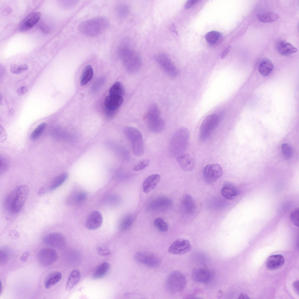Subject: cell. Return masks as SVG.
<instances>
[{
	"label": "cell",
	"instance_id": "48",
	"mask_svg": "<svg viewBox=\"0 0 299 299\" xmlns=\"http://www.w3.org/2000/svg\"><path fill=\"white\" fill-rule=\"evenodd\" d=\"M27 91L28 89L27 87L25 86H22L18 88L17 90V92L19 96H21L27 93Z\"/></svg>",
	"mask_w": 299,
	"mask_h": 299
},
{
	"label": "cell",
	"instance_id": "31",
	"mask_svg": "<svg viewBox=\"0 0 299 299\" xmlns=\"http://www.w3.org/2000/svg\"><path fill=\"white\" fill-rule=\"evenodd\" d=\"M279 18L278 13L273 11L266 12L259 15V20L263 23L271 22L277 20Z\"/></svg>",
	"mask_w": 299,
	"mask_h": 299
},
{
	"label": "cell",
	"instance_id": "47",
	"mask_svg": "<svg viewBox=\"0 0 299 299\" xmlns=\"http://www.w3.org/2000/svg\"><path fill=\"white\" fill-rule=\"evenodd\" d=\"M97 251L99 254L102 256H107L110 254L109 251L107 249H104L99 247L97 248Z\"/></svg>",
	"mask_w": 299,
	"mask_h": 299
},
{
	"label": "cell",
	"instance_id": "30",
	"mask_svg": "<svg viewBox=\"0 0 299 299\" xmlns=\"http://www.w3.org/2000/svg\"><path fill=\"white\" fill-rule=\"evenodd\" d=\"M109 267V264L107 262H104L100 264L94 272L93 278L97 279L103 277L108 272Z\"/></svg>",
	"mask_w": 299,
	"mask_h": 299
},
{
	"label": "cell",
	"instance_id": "13",
	"mask_svg": "<svg viewBox=\"0 0 299 299\" xmlns=\"http://www.w3.org/2000/svg\"><path fill=\"white\" fill-rule=\"evenodd\" d=\"M43 241L47 245L57 248L63 247L66 242L64 236L58 232H53L46 234L43 237Z\"/></svg>",
	"mask_w": 299,
	"mask_h": 299
},
{
	"label": "cell",
	"instance_id": "33",
	"mask_svg": "<svg viewBox=\"0 0 299 299\" xmlns=\"http://www.w3.org/2000/svg\"><path fill=\"white\" fill-rule=\"evenodd\" d=\"M171 203V201L165 197H161L155 199L151 204V209H159V208H165Z\"/></svg>",
	"mask_w": 299,
	"mask_h": 299
},
{
	"label": "cell",
	"instance_id": "49",
	"mask_svg": "<svg viewBox=\"0 0 299 299\" xmlns=\"http://www.w3.org/2000/svg\"><path fill=\"white\" fill-rule=\"evenodd\" d=\"M197 0H189L186 2L185 7L186 9L190 8L198 2Z\"/></svg>",
	"mask_w": 299,
	"mask_h": 299
},
{
	"label": "cell",
	"instance_id": "25",
	"mask_svg": "<svg viewBox=\"0 0 299 299\" xmlns=\"http://www.w3.org/2000/svg\"><path fill=\"white\" fill-rule=\"evenodd\" d=\"M62 278L61 273L59 272H52L47 276L46 278L44 285L47 289L50 288L58 282Z\"/></svg>",
	"mask_w": 299,
	"mask_h": 299
},
{
	"label": "cell",
	"instance_id": "39",
	"mask_svg": "<svg viewBox=\"0 0 299 299\" xmlns=\"http://www.w3.org/2000/svg\"><path fill=\"white\" fill-rule=\"evenodd\" d=\"M283 154L284 157L287 159L291 158L293 155V150L291 147L288 144L284 143L281 146Z\"/></svg>",
	"mask_w": 299,
	"mask_h": 299
},
{
	"label": "cell",
	"instance_id": "35",
	"mask_svg": "<svg viewBox=\"0 0 299 299\" xmlns=\"http://www.w3.org/2000/svg\"><path fill=\"white\" fill-rule=\"evenodd\" d=\"M46 124L44 122L39 124L32 131L30 138L32 140H36L39 138L44 131L46 127Z\"/></svg>",
	"mask_w": 299,
	"mask_h": 299
},
{
	"label": "cell",
	"instance_id": "14",
	"mask_svg": "<svg viewBox=\"0 0 299 299\" xmlns=\"http://www.w3.org/2000/svg\"><path fill=\"white\" fill-rule=\"evenodd\" d=\"M191 248V245L188 240L179 239L171 244L168 251L171 254L180 255L187 252L190 250Z\"/></svg>",
	"mask_w": 299,
	"mask_h": 299
},
{
	"label": "cell",
	"instance_id": "20",
	"mask_svg": "<svg viewBox=\"0 0 299 299\" xmlns=\"http://www.w3.org/2000/svg\"><path fill=\"white\" fill-rule=\"evenodd\" d=\"M160 176L159 174H153L148 176L144 181L142 190L144 193H148L154 189L159 182Z\"/></svg>",
	"mask_w": 299,
	"mask_h": 299
},
{
	"label": "cell",
	"instance_id": "28",
	"mask_svg": "<svg viewBox=\"0 0 299 299\" xmlns=\"http://www.w3.org/2000/svg\"><path fill=\"white\" fill-rule=\"evenodd\" d=\"M93 72L91 66L87 65L84 68L81 78L80 84L84 86L88 83L92 79Z\"/></svg>",
	"mask_w": 299,
	"mask_h": 299
},
{
	"label": "cell",
	"instance_id": "37",
	"mask_svg": "<svg viewBox=\"0 0 299 299\" xmlns=\"http://www.w3.org/2000/svg\"><path fill=\"white\" fill-rule=\"evenodd\" d=\"M154 223L156 227L161 232H164L168 230V225L162 218L160 217L156 218Z\"/></svg>",
	"mask_w": 299,
	"mask_h": 299
},
{
	"label": "cell",
	"instance_id": "26",
	"mask_svg": "<svg viewBox=\"0 0 299 299\" xmlns=\"http://www.w3.org/2000/svg\"><path fill=\"white\" fill-rule=\"evenodd\" d=\"M274 67V65L272 62L269 59H265L260 62L259 65V71L262 75L266 76L271 73Z\"/></svg>",
	"mask_w": 299,
	"mask_h": 299
},
{
	"label": "cell",
	"instance_id": "56",
	"mask_svg": "<svg viewBox=\"0 0 299 299\" xmlns=\"http://www.w3.org/2000/svg\"><path fill=\"white\" fill-rule=\"evenodd\" d=\"M0 285H1V286H0V294H1V293H2V284L1 282H1H0Z\"/></svg>",
	"mask_w": 299,
	"mask_h": 299
},
{
	"label": "cell",
	"instance_id": "52",
	"mask_svg": "<svg viewBox=\"0 0 299 299\" xmlns=\"http://www.w3.org/2000/svg\"><path fill=\"white\" fill-rule=\"evenodd\" d=\"M293 286L295 291L298 294V281H296L294 282L293 283Z\"/></svg>",
	"mask_w": 299,
	"mask_h": 299
},
{
	"label": "cell",
	"instance_id": "19",
	"mask_svg": "<svg viewBox=\"0 0 299 299\" xmlns=\"http://www.w3.org/2000/svg\"><path fill=\"white\" fill-rule=\"evenodd\" d=\"M123 102V97L109 95L106 98L104 104L107 110L115 112Z\"/></svg>",
	"mask_w": 299,
	"mask_h": 299
},
{
	"label": "cell",
	"instance_id": "27",
	"mask_svg": "<svg viewBox=\"0 0 299 299\" xmlns=\"http://www.w3.org/2000/svg\"><path fill=\"white\" fill-rule=\"evenodd\" d=\"M81 275L80 271L78 270H73L71 272L68 280L66 289L69 290L73 288L79 282Z\"/></svg>",
	"mask_w": 299,
	"mask_h": 299
},
{
	"label": "cell",
	"instance_id": "5",
	"mask_svg": "<svg viewBox=\"0 0 299 299\" xmlns=\"http://www.w3.org/2000/svg\"><path fill=\"white\" fill-rule=\"evenodd\" d=\"M147 122L148 129L153 133H160L165 128L164 121L161 116L159 108L155 104H152L149 107Z\"/></svg>",
	"mask_w": 299,
	"mask_h": 299
},
{
	"label": "cell",
	"instance_id": "6",
	"mask_svg": "<svg viewBox=\"0 0 299 299\" xmlns=\"http://www.w3.org/2000/svg\"><path fill=\"white\" fill-rule=\"evenodd\" d=\"M124 132L131 143L134 154L137 156L142 155L145 149L143 138L140 132L131 126L125 127Z\"/></svg>",
	"mask_w": 299,
	"mask_h": 299
},
{
	"label": "cell",
	"instance_id": "10",
	"mask_svg": "<svg viewBox=\"0 0 299 299\" xmlns=\"http://www.w3.org/2000/svg\"><path fill=\"white\" fill-rule=\"evenodd\" d=\"M222 174V168L216 164H207L204 168L203 171L204 178L208 183L215 181L221 177Z\"/></svg>",
	"mask_w": 299,
	"mask_h": 299
},
{
	"label": "cell",
	"instance_id": "7",
	"mask_svg": "<svg viewBox=\"0 0 299 299\" xmlns=\"http://www.w3.org/2000/svg\"><path fill=\"white\" fill-rule=\"evenodd\" d=\"M184 275L178 271H174L168 277L166 281V287L169 292L176 293L183 290L187 284Z\"/></svg>",
	"mask_w": 299,
	"mask_h": 299
},
{
	"label": "cell",
	"instance_id": "12",
	"mask_svg": "<svg viewBox=\"0 0 299 299\" xmlns=\"http://www.w3.org/2000/svg\"><path fill=\"white\" fill-rule=\"evenodd\" d=\"M134 258L138 262L152 267L158 266L161 263V260L158 257L148 252H138L135 255Z\"/></svg>",
	"mask_w": 299,
	"mask_h": 299
},
{
	"label": "cell",
	"instance_id": "38",
	"mask_svg": "<svg viewBox=\"0 0 299 299\" xmlns=\"http://www.w3.org/2000/svg\"><path fill=\"white\" fill-rule=\"evenodd\" d=\"M220 36L219 33L216 31H212L206 35V39L207 42L210 44L215 43L218 39Z\"/></svg>",
	"mask_w": 299,
	"mask_h": 299
},
{
	"label": "cell",
	"instance_id": "21",
	"mask_svg": "<svg viewBox=\"0 0 299 299\" xmlns=\"http://www.w3.org/2000/svg\"><path fill=\"white\" fill-rule=\"evenodd\" d=\"M284 258L281 255H272L267 259L266 263V266L268 270H274L281 267L284 265Z\"/></svg>",
	"mask_w": 299,
	"mask_h": 299
},
{
	"label": "cell",
	"instance_id": "41",
	"mask_svg": "<svg viewBox=\"0 0 299 299\" xmlns=\"http://www.w3.org/2000/svg\"><path fill=\"white\" fill-rule=\"evenodd\" d=\"M299 208H296L291 213L290 216L291 220L292 223L295 225L299 226Z\"/></svg>",
	"mask_w": 299,
	"mask_h": 299
},
{
	"label": "cell",
	"instance_id": "18",
	"mask_svg": "<svg viewBox=\"0 0 299 299\" xmlns=\"http://www.w3.org/2000/svg\"><path fill=\"white\" fill-rule=\"evenodd\" d=\"M177 160L181 168L186 171H191L195 166L194 159L188 154L183 153L177 157Z\"/></svg>",
	"mask_w": 299,
	"mask_h": 299
},
{
	"label": "cell",
	"instance_id": "50",
	"mask_svg": "<svg viewBox=\"0 0 299 299\" xmlns=\"http://www.w3.org/2000/svg\"><path fill=\"white\" fill-rule=\"evenodd\" d=\"M30 254L29 251H26L24 252L20 257V260L23 262H26Z\"/></svg>",
	"mask_w": 299,
	"mask_h": 299
},
{
	"label": "cell",
	"instance_id": "9",
	"mask_svg": "<svg viewBox=\"0 0 299 299\" xmlns=\"http://www.w3.org/2000/svg\"><path fill=\"white\" fill-rule=\"evenodd\" d=\"M154 58L168 75L172 77H175L177 75L178 71L175 65L166 54L163 53L157 54L154 55Z\"/></svg>",
	"mask_w": 299,
	"mask_h": 299
},
{
	"label": "cell",
	"instance_id": "51",
	"mask_svg": "<svg viewBox=\"0 0 299 299\" xmlns=\"http://www.w3.org/2000/svg\"><path fill=\"white\" fill-rule=\"evenodd\" d=\"M231 47L230 46L227 47L224 51L222 55L221 58L222 59H224L227 55L231 49Z\"/></svg>",
	"mask_w": 299,
	"mask_h": 299
},
{
	"label": "cell",
	"instance_id": "1",
	"mask_svg": "<svg viewBox=\"0 0 299 299\" xmlns=\"http://www.w3.org/2000/svg\"><path fill=\"white\" fill-rule=\"evenodd\" d=\"M29 192L27 186L22 185L18 186L9 193L4 202L6 211L12 214L19 212L26 200Z\"/></svg>",
	"mask_w": 299,
	"mask_h": 299
},
{
	"label": "cell",
	"instance_id": "4",
	"mask_svg": "<svg viewBox=\"0 0 299 299\" xmlns=\"http://www.w3.org/2000/svg\"><path fill=\"white\" fill-rule=\"evenodd\" d=\"M190 133L185 128L177 130L173 135L170 143L171 154L177 157L184 152L187 149L189 142Z\"/></svg>",
	"mask_w": 299,
	"mask_h": 299
},
{
	"label": "cell",
	"instance_id": "11",
	"mask_svg": "<svg viewBox=\"0 0 299 299\" xmlns=\"http://www.w3.org/2000/svg\"><path fill=\"white\" fill-rule=\"evenodd\" d=\"M58 258L56 252L54 249L48 248L41 249L38 256L39 263L44 266H48L53 264L57 261Z\"/></svg>",
	"mask_w": 299,
	"mask_h": 299
},
{
	"label": "cell",
	"instance_id": "34",
	"mask_svg": "<svg viewBox=\"0 0 299 299\" xmlns=\"http://www.w3.org/2000/svg\"><path fill=\"white\" fill-rule=\"evenodd\" d=\"M133 221V218L131 215L125 216L121 220L119 224V228L122 230L129 229L132 225Z\"/></svg>",
	"mask_w": 299,
	"mask_h": 299
},
{
	"label": "cell",
	"instance_id": "55",
	"mask_svg": "<svg viewBox=\"0 0 299 299\" xmlns=\"http://www.w3.org/2000/svg\"><path fill=\"white\" fill-rule=\"evenodd\" d=\"M239 299H248L250 298L246 294L241 293L239 295Z\"/></svg>",
	"mask_w": 299,
	"mask_h": 299
},
{
	"label": "cell",
	"instance_id": "23",
	"mask_svg": "<svg viewBox=\"0 0 299 299\" xmlns=\"http://www.w3.org/2000/svg\"><path fill=\"white\" fill-rule=\"evenodd\" d=\"M221 192L222 195L225 198L229 199L234 198L237 196L239 193L237 187L229 182L225 183L222 188Z\"/></svg>",
	"mask_w": 299,
	"mask_h": 299
},
{
	"label": "cell",
	"instance_id": "43",
	"mask_svg": "<svg viewBox=\"0 0 299 299\" xmlns=\"http://www.w3.org/2000/svg\"><path fill=\"white\" fill-rule=\"evenodd\" d=\"M87 194L84 192H80L75 194L74 196V201L76 202H80L84 201L86 198Z\"/></svg>",
	"mask_w": 299,
	"mask_h": 299
},
{
	"label": "cell",
	"instance_id": "46",
	"mask_svg": "<svg viewBox=\"0 0 299 299\" xmlns=\"http://www.w3.org/2000/svg\"><path fill=\"white\" fill-rule=\"evenodd\" d=\"M103 78H100L99 79L97 80L94 84L93 87V90H96L101 86V85L103 83L104 81V79Z\"/></svg>",
	"mask_w": 299,
	"mask_h": 299
},
{
	"label": "cell",
	"instance_id": "16",
	"mask_svg": "<svg viewBox=\"0 0 299 299\" xmlns=\"http://www.w3.org/2000/svg\"><path fill=\"white\" fill-rule=\"evenodd\" d=\"M192 277V280L195 282L201 284H207L211 281L212 274L211 272L207 269L198 267L193 271Z\"/></svg>",
	"mask_w": 299,
	"mask_h": 299
},
{
	"label": "cell",
	"instance_id": "29",
	"mask_svg": "<svg viewBox=\"0 0 299 299\" xmlns=\"http://www.w3.org/2000/svg\"><path fill=\"white\" fill-rule=\"evenodd\" d=\"M68 177V174L66 172L62 173L57 176L51 183L49 190H53L59 187L65 182Z\"/></svg>",
	"mask_w": 299,
	"mask_h": 299
},
{
	"label": "cell",
	"instance_id": "8",
	"mask_svg": "<svg viewBox=\"0 0 299 299\" xmlns=\"http://www.w3.org/2000/svg\"><path fill=\"white\" fill-rule=\"evenodd\" d=\"M220 117L213 114L206 116L202 122L199 130V138L202 141L207 140L218 126Z\"/></svg>",
	"mask_w": 299,
	"mask_h": 299
},
{
	"label": "cell",
	"instance_id": "53",
	"mask_svg": "<svg viewBox=\"0 0 299 299\" xmlns=\"http://www.w3.org/2000/svg\"><path fill=\"white\" fill-rule=\"evenodd\" d=\"M45 188L44 187H41L38 190V194L39 196H42L45 194Z\"/></svg>",
	"mask_w": 299,
	"mask_h": 299
},
{
	"label": "cell",
	"instance_id": "2",
	"mask_svg": "<svg viewBox=\"0 0 299 299\" xmlns=\"http://www.w3.org/2000/svg\"><path fill=\"white\" fill-rule=\"evenodd\" d=\"M119 54L127 71L130 73L137 72L142 65V60L138 52L126 45L121 46Z\"/></svg>",
	"mask_w": 299,
	"mask_h": 299
},
{
	"label": "cell",
	"instance_id": "3",
	"mask_svg": "<svg viewBox=\"0 0 299 299\" xmlns=\"http://www.w3.org/2000/svg\"><path fill=\"white\" fill-rule=\"evenodd\" d=\"M109 24L108 20L104 17H98L88 19L81 23L78 29L81 34L88 36H94L105 30Z\"/></svg>",
	"mask_w": 299,
	"mask_h": 299
},
{
	"label": "cell",
	"instance_id": "45",
	"mask_svg": "<svg viewBox=\"0 0 299 299\" xmlns=\"http://www.w3.org/2000/svg\"><path fill=\"white\" fill-rule=\"evenodd\" d=\"M20 66L15 64L11 65L10 66V70L11 72L15 74L20 73Z\"/></svg>",
	"mask_w": 299,
	"mask_h": 299
},
{
	"label": "cell",
	"instance_id": "54",
	"mask_svg": "<svg viewBox=\"0 0 299 299\" xmlns=\"http://www.w3.org/2000/svg\"><path fill=\"white\" fill-rule=\"evenodd\" d=\"M19 234L16 231H12L10 232V235L13 238H17L19 237Z\"/></svg>",
	"mask_w": 299,
	"mask_h": 299
},
{
	"label": "cell",
	"instance_id": "17",
	"mask_svg": "<svg viewBox=\"0 0 299 299\" xmlns=\"http://www.w3.org/2000/svg\"><path fill=\"white\" fill-rule=\"evenodd\" d=\"M103 221L101 213L97 211H92L89 215L86 220V227L90 230L98 229L101 226Z\"/></svg>",
	"mask_w": 299,
	"mask_h": 299
},
{
	"label": "cell",
	"instance_id": "22",
	"mask_svg": "<svg viewBox=\"0 0 299 299\" xmlns=\"http://www.w3.org/2000/svg\"><path fill=\"white\" fill-rule=\"evenodd\" d=\"M276 48L278 53L282 55H288L297 51V48L284 40L279 41L277 42Z\"/></svg>",
	"mask_w": 299,
	"mask_h": 299
},
{
	"label": "cell",
	"instance_id": "42",
	"mask_svg": "<svg viewBox=\"0 0 299 299\" xmlns=\"http://www.w3.org/2000/svg\"><path fill=\"white\" fill-rule=\"evenodd\" d=\"M0 172L1 174L6 172L8 167V160L3 156H0Z\"/></svg>",
	"mask_w": 299,
	"mask_h": 299
},
{
	"label": "cell",
	"instance_id": "24",
	"mask_svg": "<svg viewBox=\"0 0 299 299\" xmlns=\"http://www.w3.org/2000/svg\"><path fill=\"white\" fill-rule=\"evenodd\" d=\"M182 206L183 210L187 214H192L195 211V201L190 195L187 194L184 196L182 199Z\"/></svg>",
	"mask_w": 299,
	"mask_h": 299
},
{
	"label": "cell",
	"instance_id": "44",
	"mask_svg": "<svg viewBox=\"0 0 299 299\" xmlns=\"http://www.w3.org/2000/svg\"><path fill=\"white\" fill-rule=\"evenodd\" d=\"M8 257L6 253L4 251L1 250L0 251V265H3L6 264L8 261Z\"/></svg>",
	"mask_w": 299,
	"mask_h": 299
},
{
	"label": "cell",
	"instance_id": "15",
	"mask_svg": "<svg viewBox=\"0 0 299 299\" xmlns=\"http://www.w3.org/2000/svg\"><path fill=\"white\" fill-rule=\"evenodd\" d=\"M41 15L40 13L35 12L26 16L20 22L18 27L19 31L23 32L32 28L39 20Z\"/></svg>",
	"mask_w": 299,
	"mask_h": 299
},
{
	"label": "cell",
	"instance_id": "40",
	"mask_svg": "<svg viewBox=\"0 0 299 299\" xmlns=\"http://www.w3.org/2000/svg\"><path fill=\"white\" fill-rule=\"evenodd\" d=\"M150 161L148 159L142 160L133 167V170L134 171H139L144 169L149 164Z\"/></svg>",
	"mask_w": 299,
	"mask_h": 299
},
{
	"label": "cell",
	"instance_id": "36",
	"mask_svg": "<svg viewBox=\"0 0 299 299\" xmlns=\"http://www.w3.org/2000/svg\"><path fill=\"white\" fill-rule=\"evenodd\" d=\"M128 6L124 4H120L117 6L116 8V12L118 16L120 17H124L126 16L129 12Z\"/></svg>",
	"mask_w": 299,
	"mask_h": 299
},
{
	"label": "cell",
	"instance_id": "32",
	"mask_svg": "<svg viewBox=\"0 0 299 299\" xmlns=\"http://www.w3.org/2000/svg\"><path fill=\"white\" fill-rule=\"evenodd\" d=\"M125 92L124 86L119 81L115 82L111 88L109 95L123 97Z\"/></svg>",
	"mask_w": 299,
	"mask_h": 299
}]
</instances>
